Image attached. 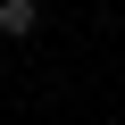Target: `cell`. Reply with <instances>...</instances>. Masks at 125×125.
I'll use <instances>...</instances> for the list:
<instances>
[{"label":"cell","mask_w":125,"mask_h":125,"mask_svg":"<svg viewBox=\"0 0 125 125\" xmlns=\"http://www.w3.org/2000/svg\"><path fill=\"white\" fill-rule=\"evenodd\" d=\"M42 25V0H0V33H9V42H25Z\"/></svg>","instance_id":"6da1fadb"}]
</instances>
